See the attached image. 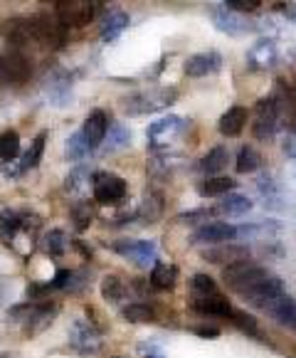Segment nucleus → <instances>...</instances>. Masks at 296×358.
<instances>
[{
    "label": "nucleus",
    "mask_w": 296,
    "mask_h": 358,
    "mask_svg": "<svg viewBox=\"0 0 296 358\" xmlns=\"http://www.w3.org/2000/svg\"><path fill=\"white\" fill-rule=\"evenodd\" d=\"M267 277H272L269 269L259 267V264H252L249 259L237 262V264H230V267L222 269V282H225L232 292H237L239 296H242L247 289H252L254 285L265 282Z\"/></svg>",
    "instance_id": "obj_1"
},
{
    "label": "nucleus",
    "mask_w": 296,
    "mask_h": 358,
    "mask_svg": "<svg viewBox=\"0 0 296 358\" xmlns=\"http://www.w3.org/2000/svg\"><path fill=\"white\" fill-rule=\"evenodd\" d=\"M178 99V92L175 90H154L148 94H136L126 101V114L131 116H141V114H154V111L163 109V106H170Z\"/></svg>",
    "instance_id": "obj_2"
},
{
    "label": "nucleus",
    "mask_w": 296,
    "mask_h": 358,
    "mask_svg": "<svg viewBox=\"0 0 296 358\" xmlns=\"http://www.w3.org/2000/svg\"><path fill=\"white\" fill-rule=\"evenodd\" d=\"M126 180L117 173H96L94 176V198L101 206H119L126 198Z\"/></svg>",
    "instance_id": "obj_3"
},
{
    "label": "nucleus",
    "mask_w": 296,
    "mask_h": 358,
    "mask_svg": "<svg viewBox=\"0 0 296 358\" xmlns=\"http://www.w3.org/2000/svg\"><path fill=\"white\" fill-rule=\"evenodd\" d=\"M276 124H279V101H276V96L259 99L257 101V122H254V127H252L254 136L267 141V138L274 136Z\"/></svg>",
    "instance_id": "obj_4"
},
{
    "label": "nucleus",
    "mask_w": 296,
    "mask_h": 358,
    "mask_svg": "<svg viewBox=\"0 0 296 358\" xmlns=\"http://www.w3.org/2000/svg\"><path fill=\"white\" fill-rule=\"evenodd\" d=\"M237 237V227L228 222H205L200 230L193 232V243L195 245H228Z\"/></svg>",
    "instance_id": "obj_5"
},
{
    "label": "nucleus",
    "mask_w": 296,
    "mask_h": 358,
    "mask_svg": "<svg viewBox=\"0 0 296 358\" xmlns=\"http://www.w3.org/2000/svg\"><path fill=\"white\" fill-rule=\"evenodd\" d=\"M96 6L99 3H57V15H59V22L62 25H69V27H82L94 17L96 13Z\"/></svg>",
    "instance_id": "obj_6"
},
{
    "label": "nucleus",
    "mask_w": 296,
    "mask_h": 358,
    "mask_svg": "<svg viewBox=\"0 0 296 358\" xmlns=\"http://www.w3.org/2000/svg\"><path fill=\"white\" fill-rule=\"evenodd\" d=\"M281 294H284V282H281L279 277H267L265 282H259L252 289L244 292L242 299L247 301V304L262 306V309H265L269 301H274L276 296H281Z\"/></svg>",
    "instance_id": "obj_7"
},
{
    "label": "nucleus",
    "mask_w": 296,
    "mask_h": 358,
    "mask_svg": "<svg viewBox=\"0 0 296 358\" xmlns=\"http://www.w3.org/2000/svg\"><path fill=\"white\" fill-rule=\"evenodd\" d=\"M114 250H117L119 255H124V257H131L138 267L154 264L156 255H158L156 252V245L148 243V240H121V243L114 245Z\"/></svg>",
    "instance_id": "obj_8"
},
{
    "label": "nucleus",
    "mask_w": 296,
    "mask_h": 358,
    "mask_svg": "<svg viewBox=\"0 0 296 358\" xmlns=\"http://www.w3.org/2000/svg\"><path fill=\"white\" fill-rule=\"evenodd\" d=\"M202 259L210 264H222V267H230V264H237L249 259V248L247 245H217L212 250L202 252Z\"/></svg>",
    "instance_id": "obj_9"
},
{
    "label": "nucleus",
    "mask_w": 296,
    "mask_h": 358,
    "mask_svg": "<svg viewBox=\"0 0 296 358\" xmlns=\"http://www.w3.org/2000/svg\"><path fill=\"white\" fill-rule=\"evenodd\" d=\"M220 67H222V55L215 52V50H207V52H198L185 59L183 72L188 77H207V74H215Z\"/></svg>",
    "instance_id": "obj_10"
},
{
    "label": "nucleus",
    "mask_w": 296,
    "mask_h": 358,
    "mask_svg": "<svg viewBox=\"0 0 296 358\" xmlns=\"http://www.w3.org/2000/svg\"><path fill=\"white\" fill-rule=\"evenodd\" d=\"M183 119L180 116H165V119H158L148 127V141L154 143V146H163L168 143L170 138H175L180 131H183Z\"/></svg>",
    "instance_id": "obj_11"
},
{
    "label": "nucleus",
    "mask_w": 296,
    "mask_h": 358,
    "mask_svg": "<svg viewBox=\"0 0 296 358\" xmlns=\"http://www.w3.org/2000/svg\"><path fill=\"white\" fill-rule=\"evenodd\" d=\"M106 134H109V122H106V114H104V111H91V114L87 116L84 129H82V136H84L87 146L96 148L106 138Z\"/></svg>",
    "instance_id": "obj_12"
},
{
    "label": "nucleus",
    "mask_w": 296,
    "mask_h": 358,
    "mask_svg": "<svg viewBox=\"0 0 296 358\" xmlns=\"http://www.w3.org/2000/svg\"><path fill=\"white\" fill-rule=\"evenodd\" d=\"M212 15V22L220 32H228V35H242V32L249 30V25H244V20L239 15H235L230 8L225 6H217L210 10Z\"/></svg>",
    "instance_id": "obj_13"
},
{
    "label": "nucleus",
    "mask_w": 296,
    "mask_h": 358,
    "mask_svg": "<svg viewBox=\"0 0 296 358\" xmlns=\"http://www.w3.org/2000/svg\"><path fill=\"white\" fill-rule=\"evenodd\" d=\"M276 45L272 40H259V43L252 45V50L247 52V62L252 69H267V67H274L276 62Z\"/></svg>",
    "instance_id": "obj_14"
},
{
    "label": "nucleus",
    "mask_w": 296,
    "mask_h": 358,
    "mask_svg": "<svg viewBox=\"0 0 296 358\" xmlns=\"http://www.w3.org/2000/svg\"><path fill=\"white\" fill-rule=\"evenodd\" d=\"M191 306L198 311V314H205V316H228L232 314V306L225 296L217 292L212 296H200V299H191Z\"/></svg>",
    "instance_id": "obj_15"
},
{
    "label": "nucleus",
    "mask_w": 296,
    "mask_h": 358,
    "mask_svg": "<svg viewBox=\"0 0 296 358\" xmlns=\"http://www.w3.org/2000/svg\"><path fill=\"white\" fill-rule=\"evenodd\" d=\"M249 210H252V201L244 198V195H237V193L222 195L220 203L212 208V213H217V215H228V217H239Z\"/></svg>",
    "instance_id": "obj_16"
},
{
    "label": "nucleus",
    "mask_w": 296,
    "mask_h": 358,
    "mask_svg": "<svg viewBox=\"0 0 296 358\" xmlns=\"http://www.w3.org/2000/svg\"><path fill=\"white\" fill-rule=\"evenodd\" d=\"M244 124H247V109L244 106H232V109H228L225 114L220 116V134L222 136H239L244 129Z\"/></svg>",
    "instance_id": "obj_17"
},
{
    "label": "nucleus",
    "mask_w": 296,
    "mask_h": 358,
    "mask_svg": "<svg viewBox=\"0 0 296 358\" xmlns=\"http://www.w3.org/2000/svg\"><path fill=\"white\" fill-rule=\"evenodd\" d=\"M72 346L82 353H89L99 348V334L84 322H77L72 327Z\"/></svg>",
    "instance_id": "obj_18"
},
{
    "label": "nucleus",
    "mask_w": 296,
    "mask_h": 358,
    "mask_svg": "<svg viewBox=\"0 0 296 358\" xmlns=\"http://www.w3.org/2000/svg\"><path fill=\"white\" fill-rule=\"evenodd\" d=\"M265 309L269 311V314L274 316L279 324H286V327H291V324L296 322V301L291 299V296H286V294L276 296V299L269 301Z\"/></svg>",
    "instance_id": "obj_19"
},
{
    "label": "nucleus",
    "mask_w": 296,
    "mask_h": 358,
    "mask_svg": "<svg viewBox=\"0 0 296 358\" xmlns=\"http://www.w3.org/2000/svg\"><path fill=\"white\" fill-rule=\"evenodd\" d=\"M228 161H230V151L225 146H215L212 151H207L205 156L200 158V166L198 169L202 171V173H207V176H212L215 178L217 173H220L225 166H228Z\"/></svg>",
    "instance_id": "obj_20"
},
{
    "label": "nucleus",
    "mask_w": 296,
    "mask_h": 358,
    "mask_svg": "<svg viewBox=\"0 0 296 358\" xmlns=\"http://www.w3.org/2000/svg\"><path fill=\"white\" fill-rule=\"evenodd\" d=\"M178 282V269L168 262H156L151 269V287L156 289H173Z\"/></svg>",
    "instance_id": "obj_21"
},
{
    "label": "nucleus",
    "mask_w": 296,
    "mask_h": 358,
    "mask_svg": "<svg viewBox=\"0 0 296 358\" xmlns=\"http://www.w3.org/2000/svg\"><path fill=\"white\" fill-rule=\"evenodd\" d=\"M128 22H131V20H128L126 13H121V10L111 13V15L106 17L104 27H101V40H104V43H111V40H117V37L121 35V32L128 27Z\"/></svg>",
    "instance_id": "obj_22"
},
{
    "label": "nucleus",
    "mask_w": 296,
    "mask_h": 358,
    "mask_svg": "<svg viewBox=\"0 0 296 358\" xmlns=\"http://www.w3.org/2000/svg\"><path fill=\"white\" fill-rule=\"evenodd\" d=\"M235 180L228 178V176H215V178H207L200 183V195H205V198H215V195H228L230 190L235 188Z\"/></svg>",
    "instance_id": "obj_23"
},
{
    "label": "nucleus",
    "mask_w": 296,
    "mask_h": 358,
    "mask_svg": "<svg viewBox=\"0 0 296 358\" xmlns=\"http://www.w3.org/2000/svg\"><path fill=\"white\" fill-rule=\"evenodd\" d=\"M262 166V156H259V151L254 146H242L237 153V164H235V169H237V173H254V171Z\"/></svg>",
    "instance_id": "obj_24"
},
{
    "label": "nucleus",
    "mask_w": 296,
    "mask_h": 358,
    "mask_svg": "<svg viewBox=\"0 0 296 358\" xmlns=\"http://www.w3.org/2000/svg\"><path fill=\"white\" fill-rule=\"evenodd\" d=\"M45 141H47V131H40L35 136V141L30 143V151H27L25 158H22L20 171L37 169V166H40V158H43V153H45Z\"/></svg>",
    "instance_id": "obj_25"
},
{
    "label": "nucleus",
    "mask_w": 296,
    "mask_h": 358,
    "mask_svg": "<svg viewBox=\"0 0 296 358\" xmlns=\"http://www.w3.org/2000/svg\"><path fill=\"white\" fill-rule=\"evenodd\" d=\"M124 319L131 324H151V322H156V311L148 304L136 301V304H128L126 309H124Z\"/></svg>",
    "instance_id": "obj_26"
},
{
    "label": "nucleus",
    "mask_w": 296,
    "mask_h": 358,
    "mask_svg": "<svg viewBox=\"0 0 296 358\" xmlns=\"http://www.w3.org/2000/svg\"><path fill=\"white\" fill-rule=\"evenodd\" d=\"M22 227V217L17 215V213L13 210H3L0 213V237L6 240V245L13 243V237H15V232Z\"/></svg>",
    "instance_id": "obj_27"
},
{
    "label": "nucleus",
    "mask_w": 296,
    "mask_h": 358,
    "mask_svg": "<svg viewBox=\"0 0 296 358\" xmlns=\"http://www.w3.org/2000/svg\"><path fill=\"white\" fill-rule=\"evenodd\" d=\"M124 292H126V287H124V282L119 280V277H104L101 280V296H104L106 301H111V304H117V301L124 299Z\"/></svg>",
    "instance_id": "obj_28"
},
{
    "label": "nucleus",
    "mask_w": 296,
    "mask_h": 358,
    "mask_svg": "<svg viewBox=\"0 0 296 358\" xmlns=\"http://www.w3.org/2000/svg\"><path fill=\"white\" fill-rule=\"evenodd\" d=\"M191 294H193V299H200V296H212V294H217V285L212 282V277H207V274H193Z\"/></svg>",
    "instance_id": "obj_29"
},
{
    "label": "nucleus",
    "mask_w": 296,
    "mask_h": 358,
    "mask_svg": "<svg viewBox=\"0 0 296 358\" xmlns=\"http://www.w3.org/2000/svg\"><path fill=\"white\" fill-rule=\"evenodd\" d=\"M17 153H20V136H17V131H6L0 136V158L13 161Z\"/></svg>",
    "instance_id": "obj_30"
},
{
    "label": "nucleus",
    "mask_w": 296,
    "mask_h": 358,
    "mask_svg": "<svg viewBox=\"0 0 296 358\" xmlns=\"http://www.w3.org/2000/svg\"><path fill=\"white\" fill-rule=\"evenodd\" d=\"M89 151H91V148L87 146V141H84V136H82V131L74 134V136L67 141V148H64V153H67L69 161H82V158L89 156Z\"/></svg>",
    "instance_id": "obj_31"
},
{
    "label": "nucleus",
    "mask_w": 296,
    "mask_h": 358,
    "mask_svg": "<svg viewBox=\"0 0 296 358\" xmlns=\"http://www.w3.org/2000/svg\"><path fill=\"white\" fill-rule=\"evenodd\" d=\"M64 248H67V240H64L62 230H52V232L45 235V250H47V255L57 257V255L64 252Z\"/></svg>",
    "instance_id": "obj_32"
},
{
    "label": "nucleus",
    "mask_w": 296,
    "mask_h": 358,
    "mask_svg": "<svg viewBox=\"0 0 296 358\" xmlns=\"http://www.w3.org/2000/svg\"><path fill=\"white\" fill-rule=\"evenodd\" d=\"M230 319H232V324H235V327H237V329H242V331L252 334V336H257V334H259L257 322H254V319H252V316H249V314H244V311L232 309V314H230Z\"/></svg>",
    "instance_id": "obj_33"
},
{
    "label": "nucleus",
    "mask_w": 296,
    "mask_h": 358,
    "mask_svg": "<svg viewBox=\"0 0 296 358\" xmlns=\"http://www.w3.org/2000/svg\"><path fill=\"white\" fill-rule=\"evenodd\" d=\"M6 72L10 79H25L27 77V62L20 57V55H10L6 59Z\"/></svg>",
    "instance_id": "obj_34"
},
{
    "label": "nucleus",
    "mask_w": 296,
    "mask_h": 358,
    "mask_svg": "<svg viewBox=\"0 0 296 358\" xmlns=\"http://www.w3.org/2000/svg\"><path fill=\"white\" fill-rule=\"evenodd\" d=\"M72 215H74V222H77V230H84V227L91 225V208H89V203H80V206H74Z\"/></svg>",
    "instance_id": "obj_35"
},
{
    "label": "nucleus",
    "mask_w": 296,
    "mask_h": 358,
    "mask_svg": "<svg viewBox=\"0 0 296 358\" xmlns=\"http://www.w3.org/2000/svg\"><path fill=\"white\" fill-rule=\"evenodd\" d=\"M225 8H230V10H239V13H252L257 10L259 6H262V0H225L222 3Z\"/></svg>",
    "instance_id": "obj_36"
},
{
    "label": "nucleus",
    "mask_w": 296,
    "mask_h": 358,
    "mask_svg": "<svg viewBox=\"0 0 296 358\" xmlns=\"http://www.w3.org/2000/svg\"><path fill=\"white\" fill-rule=\"evenodd\" d=\"M138 351H141L143 358H165L163 348L156 343V338H148V341H143L141 346H138Z\"/></svg>",
    "instance_id": "obj_37"
},
{
    "label": "nucleus",
    "mask_w": 296,
    "mask_h": 358,
    "mask_svg": "<svg viewBox=\"0 0 296 358\" xmlns=\"http://www.w3.org/2000/svg\"><path fill=\"white\" fill-rule=\"evenodd\" d=\"M109 131H114V138H111V148H119V146H126L128 141H131V134L126 131V129H121L119 124H111Z\"/></svg>",
    "instance_id": "obj_38"
},
{
    "label": "nucleus",
    "mask_w": 296,
    "mask_h": 358,
    "mask_svg": "<svg viewBox=\"0 0 296 358\" xmlns=\"http://www.w3.org/2000/svg\"><path fill=\"white\" fill-rule=\"evenodd\" d=\"M207 215H210L207 210H191V213H183V215H178V220L185 222V225H193L195 220H207Z\"/></svg>",
    "instance_id": "obj_39"
},
{
    "label": "nucleus",
    "mask_w": 296,
    "mask_h": 358,
    "mask_svg": "<svg viewBox=\"0 0 296 358\" xmlns=\"http://www.w3.org/2000/svg\"><path fill=\"white\" fill-rule=\"evenodd\" d=\"M286 127H289L291 134H296V90L291 92V99H289V116H286Z\"/></svg>",
    "instance_id": "obj_40"
},
{
    "label": "nucleus",
    "mask_w": 296,
    "mask_h": 358,
    "mask_svg": "<svg viewBox=\"0 0 296 358\" xmlns=\"http://www.w3.org/2000/svg\"><path fill=\"white\" fill-rule=\"evenodd\" d=\"M284 153H286L289 158H296V134L286 136V141H284Z\"/></svg>",
    "instance_id": "obj_41"
},
{
    "label": "nucleus",
    "mask_w": 296,
    "mask_h": 358,
    "mask_svg": "<svg viewBox=\"0 0 296 358\" xmlns=\"http://www.w3.org/2000/svg\"><path fill=\"white\" fill-rule=\"evenodd\" d=\"M195 334H198V336H202V338H215V336H220V329H215V327H200V329H195Z\"/></svg>",
    "instance_id": "obj_42"
},
{
    "label": "nucleus",
    "mask_w": 296,
    "mask_h": 358,
    "mask_svg": "<svg viewBox=\"0 0 296 358\" xmlns=\"http://www.w3.org/2000/svg\"><path fill=\"white\" fill-rule=\"evenodd\" d=\"M291 327H294V329H296V322H294V324H291Z\"/></svg>",
    "instance_id": "obj_43"
},
{
    "label": "nucleus",
    "mask_w": 296,
    "mask_h": 358,
    "mask_svg": "<svg viewBox=\"0 0 296 358\" xmlns=\"http://www.w3.org/2000/svg\"><path fill=\"white\" fill-rule=\"evenodd\" d=\"M294 176H296V171H294Z\"/></svg>",
    "instance_id": "obj_44"
},
{
    "label": "nucleus",
    "mask_w": 296,
    "mask_h": 358,
    "mask_svg": "<svg viewBox=\"0 0 296 358\" xmlns=\"http://www.w3.org/2000/svg\"><path fill=\"white\" fill-rule=\"evenodd\" d=\"M117 358H119V356H117Z\"/></svg>",
    "instance_id": "obj_45"
}]
</instances>
